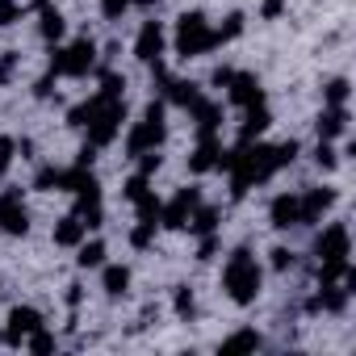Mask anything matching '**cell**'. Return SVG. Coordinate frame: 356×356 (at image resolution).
Returning <instances> with one entry per match:
<instances>
[{"mask_svg": "<svg viewBox=\"0 0 356 356\" xmlns=\"http://www.w3.org/2000/svg\"><path fill=\"white\" fill-rule=\"evenodd\" d=\"M222 289H227L231 302H239V306H252V302H256V293H260V264L252 260L248 248H235V252H231V260H227V268H222Z\"/></svg>", "mask_w": 356, "mask_h": 356, "instance_id": "6da1fadb", "label": "cell"}, {"mask_svg": "<svg viewBox=\"0 0 356 356\" xmlns=\"http://www.w3.org/2000/svg\"><path fill=\"white\" fill-rule=\"evenodd\" d=\"M163 138H168V126H163V101H147L143 122L126 134V151L138 159L143 151H159V147H163Z\"/></svg>", "mask_w": 356, "mask_h": 356, "instance_id": "7a4b0ae2", "label": "cell"}, {"mask_svg": "<svg viewBox=\"0 0 356 356\" xmlns=\"http://www.w3.org/2000/svg\"><path fill=\"white\" fill-rule=\"evenodd\" d=\"M218 47L210 22L202 13H185L181 22H176V55H185V59H197V55H210Z\"/></svg>", "mask_w": 356, "mask_h": 356, "instance_id": "3957f363", "label": "cell"}, {"mask_svg": "<svg viewBox=\"0 0 356 356\" xmlns=\"http://www.w3.org/2000/svg\"><path fill=\"white\" fill-rule=\"evenodd\" d=\"M92 59H97V47H92V38H76L72 47H55L51 51V72L55 76H88V67H92Z\"/></svg>", "mask_w": 356, "mask_h": 356, "instance_id": "277c9868", "label": "cell"}, {"mask_svg": "<svg viewBox=\"0 0 356 356\" xmlns=\"http://www.w3.org/2000/svg\"><path fill=\"white\" fill-rule=\"evenodd\" d=\"M122 122H126V101H105V97H101V109H97L92 122L84 126V130H88V143H92V147H109V143L118 138Z\"/></svg>", "mask_w": 356, "mask_h": 356, "instance_id": "5b68a950", "label": "cell"}, {"mask_svg": "<svg viewBox=\"0 0 356 356\" xmlns=\"http://www.w3.org/2000/svg\"><path fill=\"white\" fill-rule=\"evenodd\" d=\"M202 206V189H176V197L168 202V206H159V227H168V231H185V222L193 218V210Z\"/></svg>", "mask_w": 356, "mask_h": 356, "instance_id": "8992f818", "label": "cell"}, {"mask_svg": "<svg viewBox=\"0 0 356 356\" xmlns=\"http://www.w3.org/2000/svg\"><path fill=\"white\" fill-rule=\"evenodd\" d=\"M348 252H352V235H348L343 222H331V227L318 231V239H314L318 260H348Z\"/></svg>", "mask_w": 356, "mask_h": 356, "instance_id": "52a82bcc", "label": "cell"}, {"mask_svg": "<svg viewBox=\"0 0 356 356\" xmlns=\"http://www.w3.org/2000/svg\"><path fill=\"white\" fill-rule=\"evenodd\" d=\"M0 231H5V235H26V231H30V214H26L17 189H5V193H0Z\"/></svg>", "mask_w": 356, "mask_h": 356, "instance_id": "ba28073f", "label": "cell"}, {"mask_svg": "<svg viewBox=\"0 0 356 356\" xmlns=\"http://www.w3.org/2000/svg\"><path fill=\"white\" fill-rule=\"evenodd\" d=\"M38 327H42V314H38L34 306H13V310H9V331H5V339H9L13 348H22Z\"/></svg>", "mask_w": 356, "mask_h": 356, "instance_id": "9c48e42d", "label": "cell"}, {"mask_svg": "<svg viewBox=\"0 0 356 356\" xmlns=\"http://www.w3.org/2000/svg\"><path fill=\"white\" fill-rule=\"evenodd\" d=\"M227 101L239 105V109H248V105H260L264 101V88H260V80L252 72H235L231 84H227Z\"/></svg>", "mask_w": 356, "mask_h": 356, "instance_id": "30bf717a", "label": "cell"}, {"mask_svg": "<svg viewBox=\"0 0 356 356\" xmlns=\"http://www.w3.org/2000/svg\"><path fill=\"white\" fill-rule=\"evenodd\" d=\"M163 42H168L163 26H159V22H143V30H138V38H134V55H138L143 63H159Z\"/></svg>", "mask_w": 356, "mask_h": 356, "instance_id": "8fae6325", "label": "cell"}, {"mask_svg": "<svg viewBox=\"0 0 356 356\" xmlns=\"http://www.w3.org/2000/svg\"><path fill=\"white\" fill-rule=\"evenodd\" d=\"M331 206H335V189H306V193L298 197V214H302V222H318Z\"/></svg>", "mask_w": 356, "mask_h": 356, "instance_id": "7c38bea8", "label": "cell"}, {"mask_svg": "<svg viewBox=\"0 0 356 356\" xmlns=\"http://www.w3.org/2000/svg\"><path fill=\"white\" fill-rule=\"evenodd\" d=\"M268 218H273V227H277V231L302 227V214H298V193H281V197H273Z\"/></svg>", "mask_w": 356, "mask_h": 356, "instance_id": "4fadbf2b", "label": "cell"}, {"mask_svg": "<svg viewBox=\"0 0 356 356\" xmlns=\"http://www.w3.org/2000/svg\"><path fill=\"white\" fill-rule=\"evenodd\" d=\"M268 126H273V113L264 109V101L260 105H248L243 109V126H239V143H256Z\"/></svg>", "mask_w": 356, "mask_h": 356, "instance_id": "5bb4252c", "label": "cell"}, {"mask_svg": "<svg viewBox=\"0 0 356 356\" xmlns=\"http://www.w3.org/2000/svg\"><path fill=\"white\" fill-rule=\"evenodd\" d=\"M314 126H318V138H323V143L343 138V134H348V109H343V105H327Z\"/></svg>", "mask_w": 356, "mask_h": 356, "instance_id": "9a60e30c", "label": "cell"}, {"mask_svg": "<svg viewBox=\"0 0 356 356\" xmlns=\"http://www.w3.org/2000/svg\"><path fill=\"white\" fill-rule=\"evenodd\" d=\"M348 298H352V293H348L343 285H323V289H318V293L306 302V310H310V314H318V310H331V314H339V310L348 306Z\"/></svg>", "mask_w": 356, "mask_h": 356, "instance_id": "2e32d148", "label": "cell"}, {"mask_svg": "<svg viewBox=\"0 0 356 356\" xmlns=\"http://www.w3.org/2000/svg\"><path fill=\"white\" fill-rule=\"evenodd\" d=\"M218 155H222V143H218L214 134H202L197 151L189 155V168H193V172H210V168H218Z\"/></svg>", "mask_w": 356, "mask_h": 356, "instance_id": "e0dca14e", "label": "cell"}, {"mask_svg": "<svg viewBox=\"0 0 356 356\" xmlns=\"http://www.w3.org/2000/svg\"><path fill=\"white\" fill-rule=\"evenodd\" d=\"M84 235H88V227H84L80 214H67V218L55 222V243H59V248H80Z\"/></svg>", "mask_w": 356, "mask_h": 356, "instance_id": "ac0fdd59", "label": "cell"}, {"mask_svg": "<svg viewBox=\"0 0 356 356\" xmlns=\"http://www.w3.org/2000/svg\"><path fill=\"white\" fill-rule=\"evenodd\" d=\"M189 113H193V122H197V134H214V130L222 126V109H218L214 101H206V97H202Z\"/></svg>", "mask_w": 356, "mask_h": 356, "instance_id": "d6986e66", "label": "cell"}, {"mask_svg": "<svg viewBox=\"0 0 356 356\" xmlns=\"http://www.w3.org/2000/svg\"><path fill=\"white\" fill-rule=\"evenodd\" d=\"M101 281H105V293H109V298H122L126 285H130V268H126V264H105Z\"/></svg>", "mask_w": 356, "mask_h": 356, "instance_id": "ffe728a7", "label": "cell"}, {"mask_svg": "<svg viewBox=\"0 0 356 356\" xmlns=\"http://www.w3.org/2000/svg\"><path fill=\"white\" fill-rule=\"evenodd\" d=\"M38 34H42L47 42H59V38L67 34V22H63L55 9H42V17H38Z\"/></svg>", "mask_w": 356, "mask_h": 356, "instance_id": "44dd1931", "label": "cell"}, {"mask_svg": "<svg viewBox=\"0 0 356 356\" xmlns=\"http://www.w3.org/2000/svg\"><path fill=\"white\" fill-rule=\"evenodd\" d=\"M185 227H189L193 235H214V231H218V210H210V206H197V210H193V218H189Z\"/></svg>", "mask_w": 356, "mask_h": 356, "instance_id": "7402d4cb", "label": "cell"}, {"mask_svg": "<svg viewBox=\"0 0 356 356\" xmlns=\"http://www.w3.org/2000/svg\"><path fill=\"white\" fill-rule=\"evenodd\" d=\"M76 264H80V268H101V264H105V243H101V239H84Z\"/></svg>", "mask_w": 356, "mask_h": 356, "instance_id": "603a6c76", "label": "cell"}, {"mask_svg": "<svg viewBox=\"0 0 356 356\" xmlns=\"http://www.w3.org/2000/svg\"><path fill=\"white\" fill-rule=\"evenodd\" d=\"M256 348H260L256 331H235L231 339H222V352H256Z\"/></svg>", "mask_w": 356, "mask_h": 356, "instance_id": "cb8c5ba5", "label": "cell"}, {"mask_svg": "<svg viewBox=\"0 0 356 356\" xmlns=\"http://www.w3.org/2000/svg\"><path fill=\"white\" fill-rule=\"evenodd\" d=\"M97 109H101V97H92V101H80V105L67 113V126H88Z\"/></svg>", "mask_w": 356, "mask_h": 356, "instance_id": "d4e9b609", "label": "cell"}, {"mask_svg": "<svg viewBox=\"0 0 356 356\" xmlns=\"http://www.w3.org/2000/svg\"><path fill=\"white\" fill-rule=\"evenodd\" d=\"M239 34H243V13H231V17H227V22H222L218 30H214L218 47H222V42H231V38H239Z\"/></svg>", "mask_w": 356, "mask_h": 356, "instance_id": "484cf974", "label": "cell"}, {"mask_svg": "<svg viewBox=\"0 0 356 356\" xmlns=\"http://www.w3.org/2000/svg\"><path fill=\"white\" fill-rule=\"evenodd\" d=\"M122 92H126V80H122V76H113V72H105V76H101V92H97V97H105V101H122Z\"/></svg>", "mask_w": 356, "mask_h": 356, "instance_id": "4316f807", "label": "cell"}, {"mask_svg": "<svg viewBox=\"0 0 356 356\" xmlns=\"http://www.w3.org/2000/svg\"><path fill=\"white\" fill-rule=\"evenodd\" d=\"M348 92H352L348 80H331V84L323 88V101H327V105H348Z\"/></svg>", "mask_w": 356, "mask_h": 356, "instance_id": "83f0119b", "label": "cell"}, {"mask_svg": "<svg viewBox=\"0 0 356 356\" xmlns=\"http://www.w3.org/2000/svg\"><path fill=\"white\" fill-rule=\"evenodd\" d=\"M155 227H159V222H143V218H138V227L130 231V248H138V252H143V248H151V239H155Z\"/></svg>", "mask_w": 356, "mask_h": 356, "instance_id": "f1b7e54d", "label": "cell"}, {"mask_svg": "<svg viewBox=\"0 0 356 356\" xmlns=\"http://www.w3.org/2000/svg\"><path fill=\"white\" fill-rule=\"evenodd\" d=\"M59 181H63V168H42V172L34 176V189L51 193V189H59Z\"/></svg>", "mask_w": 356, "mask_h": 356, "instance_id": "f546056e", "label": "cell"}, {"mask_svg": "<svg viewBox=\"0 0 356 356\" xmlns=\"http://www.w3.org/2000/svg\"><path fill=\"white\" fill-rule=\"evenodd\" d=\"M172 306H176V314L181 318H193V310H197V302H193V289H176V298H172Z\"/></svg>", "mask_w": 356, "mask_h": 356, "instance_id": "4dcf8cb0", "label": "cell"}, {"mask_svg": "<svg viewBox=\"0 0 356 356\" xmlns=\"http://www.w3.org/2000/svg\"><path fill=\"white\" fill-rule=\"evenodd\" d=\"M134 206H138V218H143V222H159V202L151 197V189H147Z\"/></svg>", "mask_w": 356, "mask_h": 356, "instance_id": "1f68e13d", "label": "cell"}, {"mask_svg": "<svg viewBox=\"0 0 356 356\" xmlns=\"http://www.w3.org/2000/svg\"><path fill=\"white\" fill-rule=\"evenodd\" d=\"M17 63H22L17 51H5V55H0V84H9V80L17 76Z\"/></svg>", "mask_w": 356, "mask_h": 356, "instance_id": "d6a6232c", "label": "cell"}, {"mask_svg": "<svg viewBox=\"0 0 356 356\" xmlns=\"http://www.w3.org/2000/svg\"><path fill=\"white\" fill-rule=\"evenodd\" d=\"M314 159H318V168H327V172H331V168L339 163V151H335L331 143H323V138H318V151H314Z\"/></svg>", "mask_w": 356, "mask_h": 356, "instance_id": "836d02e7", "label": "cell"}, {"mask_svg": "<svg viewBox=\"0 0 356 356\" xmlns=\"http://www.w3.org/2000/svg\"><path fill=\"white\" fill-rule=\"evenodd\" d=\"M26 343H30V352H55V335H51V331H42V327H38Z\"/></svg>", "mask_w": 356, "mask_h": 356, "instance_id": "e575fe53", "label": "cell"}, {"mask_svg": "<svg viewBox=\"0 0 356 356\" xmlns=\"http://www.w3.org/2000/svg\"><path fill=\"white\" fill-rule=\"evenodd\" d=\"M13 151H17V143H13L9 134H0V176L9 172V163H13Z\"/></svg>", "mask_w": 356, "mask_h": 356, "instance_id": "d590c367", "label": "cell"}, {"mask_svg": "<svg viewBox=\"0 0 356 356\" xmlns=\"http://www.w3.org/2000/svg\"><path fill=\"white\" fill-rule=\"evenodd\" d=\"M22 17V5L17 0H0V26H13Z\"/></svg>", "mask_w": 356, "mask_h": 356, "instance_id": "8d00e7d4", "label": "cell"}, {"mask_svg": "<svg viewBox=\"0 0 356 356\" xmlns=\"http://www.w3.org/2000/svg\"><path fill=\"white\" fill-rule=\"evenodd\" d=\"M147 193V176L138 172V176H130V181H126V202H138Z\"/></svg>", "mask_w": 356, "mask_h": 356, "instance_id": "74e56055", "label": "cell"}, {"mask_svg": "<svg viewBox=\"0 0 356 356\" xmlns=\"http://www.w3.org/2000/svg\"><path fill=\"white\" fill-rule=\"evenodd\" d=\"M126 9H130V0H101V13H105L109 22H118Z\"/></svg>", "mask_w": 356, "mask_h": 356, "instance_id": "f35d334b", "label": "cell"}, {"mask_svg": "<svg viewBox=\"0 0 356 356\" xmlns=\"http://www.w3.org/2000/svg\"><path fill=\"white\" fill-rule=\"evenodd\" d=\"M273 268H277V273L293 268V252H289V248H273Z\"/></svg>", "mask_w": 356, "mask_h": 356, "instance_id": "ab89813d", "label": "cell"}, {"mask_svg": "<svg viewBox=\"0 0 356 356\" xmlns=\"http://www.w3.org/2000/svg\"><path fill=\"white\" fill-rule=\"evenodd\" d=\"M273 151H277V163L285 168V163H293V155H298V143L289 138V143H281V147H273Z\"/></svg>", "mask_w": 356, "mask_h": 356, "instance_id": "60d3db41", "label": "cell"}, {"mask_svg": "<svg viewBox=\"0 0 356 356\" xmlns=\"http://www.w3.org/2000/svg\"><path fill=\"white\" fill-rule=\"evenodd\" d=\"M155 168H159V151H143V155H138V172H143V176H151Z\"/></svg>", "mask_w": 356, "mask_h": 356, "instance_id": "b9f144b4", "label": "cell"}, {"mask_svg": "<svg viewBox=\"0 0 356 356\" xmlns=\"http://www.w3.org/2000/svg\"><path fill=\"white\" fill-rule=\"evenodd\" d=\"M281 13H285V0H264V9H260V17H264V22H277Z\"/></svg>", "mask_w": 356, "mask_h": 356, "instance_id": "7bdbcfd3", "label": "cell"}, {"mask_svg": "<svg viewBox=\"0 0 356 356\" xmlns=\"http://www.w3.org/2000/svg\"><path fill=\"white\" fill-rule=\"evenodd\" d=\"M51 92H55V72H47V76H42V80L34 84V97H42V101H47Z\"/></svg>", "mask_w": 356, "mask_h": 356, "instance_id": "ee69618b", "label": "cell"}, {"mask_svg": "<svg viewBox=\"0 0 356 356\" xmlns=\"http://www.w3.org/2000/svg\"><path fill=\"white\" fill-rule=\"evenodd\" d=\"M214 252H218V239H214V235H202V248H197V260H210Z\"/></svg>", "mask_w": 356, "mask_h": 356, "instance_id": "f6af8a7d", "label": "cell"}, {"mask_svg": "<svg viewBox=\"0 0 356 356\" xmlns=\"http://www.w3.org/2000/svg\"><path fill=\"white\" fill-rule=\"evenodd\" d=\"M97 151H101V147H92V143H88V147L80 151V159H76V163H80V168H92V159H97Z\"/></svg>", "mask_w": 356, "mask_h": 356, "instance_id": "bcb514c9", "label": "cell"}, {"mask_svg": "<svg viewBox=\"0 0 356 356\" xmlns=\"http://www.w3.org/2000/svg\"><path fill=\"white\" fill-rule=\"evenodd\" d=\"M231 76H235V67H218V72H214V84H218V88H227V84H231Z\"/></svg>", "mask_w": 356, "mask_h": 356, "instance_id": "7dc6e473", "label": "cell"}, {"mask_svg": "<svg viewBox=\"0 0 356 356\" xmlns=\"http://www.w3.org/2000/svg\"><path fill=\"white\" fill-rule=\"evenodd\" d=\"M67 306H80V285H67Z\"/></svg>", "mask_w": 356, "mask_h": 356, "instance_id": "c3c4849f", "label": "cell"}, {"mask_svg": "<svg viewBox=\"0 0 356 356\" xmlns=\"http://www.w3.org/2000/svg\"><path fill=\"white\" fill-rule=\"evenodd\" d=\"M130 5H138V9H155L159 0H130Z\"/></svg>", "mask_w": 356, "mask_h": 356, "instance_id": "681fc988", "label": "cell"}, {"mask_svg": "<svg viewBox=\"0 0 356 356\" xmlns=\"http://www.w3.org/2000/svg\"><path fill=\"white\" fill-rule=\"evenodd\" d=\"M34 5H38V9H47V5H51V0H34Z\"/></svg>", "mask_w": 356, "mask_h": 356, "instance_id": "f907efd6", "label": "cell"}]
</instances>
